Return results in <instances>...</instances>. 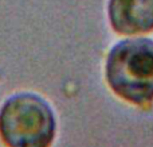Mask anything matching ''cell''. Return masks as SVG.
<instances>
[{"label":"cell","mask_w":153,"mask_h":147,"mask_svg":"<svg viewBox=\"0 0 153 147\" xmlns=\"http://www.w3.org/2000/svg\"><path fill=\"white\" fill-rule=\"evenodd\" d=\"M55 119L50 105L36 94L22 93L0 111V136L8 147H50Z\"/></svg>","instance_id":"2"},{"label":"cell","mask_w":153,"mask_h":147,"mask_svg":"<svg viewBox=\"0 0 153 147\" xmlns=\"http://www.w3.org/2000/svg\"><path fill=\"white\" fill-rule=\"evenodd\" d=\"M106 80L121 99L141 107L153 101V40L125 39L117 43L106 61Z\"/></svg>","instance_id":"1"},{"label":"cell","mask_w":153,"mask_h":147,"mask_svg":"<svg viewBox=\"0 0 153 147\" xmlns=\"http://www.w3.org/2000/svg\"><path fill=\"white\" fill-rule=\"evenodd\" d=\"M109 20L118 34L151 32L153 30V0H110Z\"/></svg>","instance_id":"3"}]
</instances>
